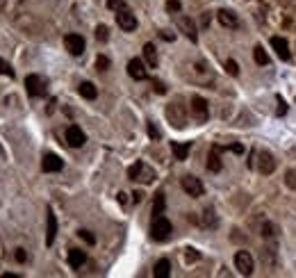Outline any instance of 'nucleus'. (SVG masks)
<instances>
[{
	"mask_svg": "<svg viewBox=\"0 0 296 278\" xmlns=\"http://www.w3.org/2000/svg\"><path fill=\"white\" fill-rule=\"evenodd\" d=\"M189 148H192V144H189V142H185V144L173 142V144H171V150H173L176 160H187V155H189Z\"/></svg>",
	"mask_w": 296,
	"mask_h": 278,
	"instance_id": "nucleus-20",
	"label": "nucleus"
},
{
	"mask_svg": "<svg viewBox=\"0 0 296 278\" xmlns=\"http://www.w3.org/2000/svg\"><path fill=\"white\" fill-rule=\"evenodd\" d=\"M258 169H260V173H264V176L276 171V158L269 150H260L258 153Z\"/></svg>",
	"mask_w": 296,
	"mask_h": 278,
	"instance_id": "nucleus-8",
	"label": "nucleus"
},
{
	"mask_svg": "<svg viewBox=\"0 0 296 278\" xmlns=\"http://www.w3.org/2000/svg\"><path fill=\"white\" fill-rule=\"evenodd\" d=\"M82 237V240L87 242V244H96V237H94V235L89 233V230H80V233H78Z\"/></svg>",
	"mask_w": 296,
	"mask_h": 278,
	"instance_id": "nucleus-31",
	"label": "nucleus"
},
{
	"mask_svg": "<svg viewBox=\"0 0 296 278\" xmlns=\"http://www.w3.org/2000/svg\"><path fill=\"white\" fill-rule=\"evenodd\" d=\"M285 112H287V105H285V103H282V98L278 96V116H282Z\"/></svg>",
	"mask_w": 296,
	"mask_h": 278,
	"instance_id": "nucleus-37",
	"label": "nucleus"
},
{
	"mask_svg": "<svg viewBox=\"0 0 296 278\" xmlns=\"http://www.w3.org/2000/svg\"><path fill=\"white\" fill-rule=\"evenodd\" d=\"M25 89H28V94L32 98H41L48 91V82H46V78H41V75H28L25 78Z\"/></svg>",
	"mask_w": 296,
	"mask_h": 278,
	"instance_id": "nucleus-3",
	"label": "nucleus"
},
{
	"mask_svg": "<svg viewBox=\"0 0 296 278\" xmlns=\"http://www.w3.org/2000/svg\"><path fill=\"white\" fill-rule=\"evenodd\" d=\"M235 267L242 276H251L253 269H255V262H253V256L248 251H237L235 253Z\"/></svg>",
	"mask_w": 296,
	"mask_h": 278,
	"instance_id": "nucleus-4",
	"label": "nucleus"
},
{
	"mask_svg": "<svg viewBox=\"0 0 296 278\" xmlns=\"http://www.w3.org/2000/svg\"><path fill=\"white\" fill-rule=\"evenodd\" d=\"M166 116H169V121L176 128H182V126H185V112H182V107L176 105V103L166 107Z\"/></svg>",
	"mask_w": 296,
	"mask_h": 278,
	"instance_id": "nucleus-15",
	"label": "nucleus"
},
{
	"mask_svg": "<svg viewBox=\"0 0 296 278\" xmlns=\"http://www.w3.org/2000/svg\"><path fill=\"white\" fill-rule=\"evenodd\" d=\"M55 235H57V219H55L52 210H48V217H46V244L48 246L55 242Z\"/></svg>",
	"mask_w": 296,
	"mask_h": 278,
	"instance_id": "nucleus-16",
	"label": "nucleus"
},
{
	"mask_svg": "<svg viewBox=\"0 0 296 278\" xmlns=\"http://www.w3.org/2000/svg\"><path fill=\"white\" fill-rule=\"evenodd\" d=\"M148 137H150V139H160V130H157L153 123H148Z\"/></svg>",
	"mask_w": 296,
	"mask_h": 278,
	"instance_id": "nucleus-33",
	"label": "nucleus"
},
{
	"mask_svg": "<svg viewBox=\"0 0 296 278\" xmlns=\"http://www.w3.org/2000/svg\"><path fill=\"white\" fill-rule=\"evenodd\" d=\"M166 9H169V12H180V0H169V2H166Z\"/></svg>",
	"mask_w": 296,
	"mask_h": 278,
	"instance_id": "nucleus-35",
	"label": "nucleus"
},
{
	"mask_svg": "<svg viewBox=\"0 0 296 278\" xmlns=\"http://www.w3.org/2000/svg\"><path fill=\"white\" fill-rule=\"evenodd\" d=\"M216 18H219V23H221L223 28H239V18H237L235 12H230V9H219L216 12Z\"/></svg>",
	"mask_w": 296,
	"mask_h": 278,
	"instance_id": "nucleus-14",
	"label": "nucleus"
},
{
	"mask_svg": "<svg viewBox=\"0 0 296 278\" xmlns=\"http://www.w3.org/2000/svg\"><path fill=\"white\" fill-rule=\"evenodd\" d=\"M221 146H212L210 148V153H207V171H212V173H219L221 171Z\"/></svg>",
	"mask_w": 296,
	"mask_h": 278,
	"instance_id": "nucleus-10",
	"label": "nucleus"
},
{
	"mask_svg": "<svg viewBox=\"0 0 296 278\" xmlns=\"http://www.w3.org/2000/svg\"><path fill=\"white\" fill-rule=\"evenodd\" d=\"M164 205H166V201H164V194L160 192V194H155V201H153V214H162L164 212Z\"/></svg>",
	"mask_w": 296,
	"mask_h": 278,
	"instance_id": "nucleus-25",
	"label": "nucleus"
},
{
	"mask_svg": "<svg viewBox=\"0 0 296 278\" xmlns=\"http://www.w3.org/2000/svg\"><path fill=\"white\" fill-rule=\"evenodd\" d=\"M96 68L98 71H107V68H110V60H107L105 55H98L96 57Z\"/></svg>",
	"mask_w": 296,
	"mask_h": 278,
	"instance_id": "nucleus-28",
	"label": "nucleus"
},
{
	"mask_svg": "<svg viewBox=\"0 0 296 278\" xmlns=\"http://www.w3.org/2000/svg\"><path fill=\"white\" fill-rule=\"evenodd\" d=\"M116 25L123 32H132V30H137V18H134V14L130 9L123 7L116 12Z\"/></svg>",
	"mask_w": 296,
	"mask_h": 278,
	"instance_id": "nucleus-5",
	"label": "nucleus"
},
{
	"mask_svg": "<svg viewBox=\"0 0 296 278\" xmlns=\"http://www.w3.org/2000/svg\"><path fill=\"white\" fill-rule=\"evenodd\" d=\"M232 153H244V146H239V144H232V146H228Z\"/></svg>",
	"mask_w": 296,
	"mask_h": 278,
	"instance_id": "nucleus-40",
	"label": "nucleus"
},
{
	"mask_svg": "<svg viewBox=\"0 0 296 278\" xmlns=\"http://www.w3.org/2000/svg\"><path fill=\"white\" fill-rule=\"evenodd\" d=\"M162 39H166V41H173V34H169V32L164 30V32H162Z\"/></svg>",
	"mask_w": 296,
	"mask_h": 278,
	"instance_id": "nucleus-42",
	"label": "nucleus"
},
{
	"mask_svg": "<svg viewBox=\"0 0 296 278\" xmlns=\"http://www.w3.org/2000/svg\"><path fill=\"white\" fill-rule=\"evenodd\" d=\"M64 46H66L68 53L75 55V57L84 53V39H82L80 34H66V37H64Z\"/></svg>",
	"mask_w": 296,
	"mask_h": 278,
	"instance_id": "nucleus-9",
	"label": "nucleus"
},
{
	"mask_svg": "<svg viewBox=\"0 0 296 278\" xmlns=\"http://www.w3.org/2000/svg\"><path fill=\"white\" fill-rule=\"evenodd\" d=\"M155 91H157V94H164L166 89H164V84H162V82H155Z\"/></svg>",
	"mask_w": 296,
	"mask_h": 278,
	"instance_id": "nucleus-41",
	"label": "nucleus"
},
{
	"mask_svg": "<svg viewBox=\"0 0 296 278\" xmlns=\"http://www.w3.org/2000/svg\"><path fill=\"white\" fill-rule=\"evenodd\" d=\"M192 116L198 123H205L207 116H210V107H207V100L200 96H194L192 98Z\"/></svg>",
	"mask_w": 296,
	"mask_h": 278,
	"instance_id": "nucleus-6",
	"label": "nucleus"
},
{
	"mask_svg": "<svg viewBox=\"0 0 296 278\" xmlns=\"http://www.w3.org/2000/svg\"><path fill=\"white\" fill-rule=\"evenodd\" d=\"M14 258H16V262H25V260H28V253H25V248H16Z\"/></svg>",
	"mask_w": 296,
	"mask_h": 278,
	"instance_id": "nucleus-32",
	"label": "nucleus"
},
{
	"mask_svg": "<svg viewBox=\"0 0 296 278\" xmlns=\"http://www.w3.org/2000/svg\"><path fill=\"white\" fill-rule=\"evenodd\" d=\"M216 219H214V212L212 210H205V226H214Z\"/></svg>",
	"mask_w": 296,
	"mask_h": 278,
	"instance_id": "nucleus-34",
	"label": "nucleus"
},
{
	"mask_svg": "<svg viewBox=\"0 0 296 278\" xmlns=\"http://www.w3.org/2000/svg\"><path fill=\"white\" fill-rule=\"evenodd\" d=\"M62 166H64V162H62V158L55 155V153H48V155H44V160H41V169H44L46 173L62 171Z\"/></svg>",
	"mask_w": 296,
	"mask_h": 278,
	"instance_id": "nucleus-13",
	"label": "nucleus"
},
{
	"mask_svg": "<svg viewBox=\"0 0 296 278\" xmlns=\"http://www.w3.org/2000/svg\"><path fill=\"white\" fill-rule=\"evenodd\" d=\"M144 57H146L148 66L155 68L157 66V50H155V46H153V44H146V46H144Z\"/></svg>",
	"mask_w": 296,
	"mask_h": 278,
	"instance_id": "nucleus-22",
	"label": "nucleus"
},
{
	"mask_svg": "<svg viewBox=\"0 0 296 278\" xmlns=\"http://www.w3.org/2000/svg\"><path fill=\"white\" fill-rule=\"evenodd\" d=\"M84 262H87V253H84V251H80V248H71V251H68V264H71L73 269H80Z\"/></svg>",
	"mask_w": 296,
	"mask_h": 278,
	"instance_id": "nucleus-19",
	"label": "nucleus"
},
{
	"mask_svg": "<svg viewBox=\"0 0 296 278\" xmlns=\"http://www.w3.org/2000/svg\"><path fill=\"white\" fill-rule=\"evenodd\" d=\"M271 48H274V50H276V55H278L280 60H285V62H287L289 57H292V53H289V46H287V41H285V39H282V37H274V39H271Z\"/></svg>",
	"mask_w": 296,
	"mask_h": 278,
	"instance_id": "nucleus-17",
	"label": "nucleus"
},
{
	"mask_svg": "<svg viewBox=\"0 0 296 278\" xmlns=\"http://www.w3.org/2000/svg\"><path fill=\"white\" fill-rule=\"evenodd\" d=\"M0 75H9V78H14V68L9 66L2 57H0Z\"/></svg>",
	"mask_w": 296,
	"mask_h": 278,
	"instance_id": "nucleus-27",
	"label": "nucleus"
},
{
	"mask_svg": "<svg viewBox=\"0 0 296 278\" xmlns=\"http://www.w3.org/2000/svg\"><path fill=\"white\" fill-rule=\"evenodd\" d=\"M187 262H194V260H198V251H194V248H187Z\"/></svg>",
	"mask_w": 296,
	"mask_h": 278,
	"instance_id": "nucleus-36",
	"label": "nucleus"
},
{
	"mask_svg": "<svg viewBox=\"0 0 296 278\" xmlns=\"http://www.w3.org/2000/svg\"><path fill=\"white\" fill-rule=\"evenodd\" d=\"M178 28L185 32L187 39L196 41V25H194V21L189 18V16H180V18H178Z\"/></svg>",
	"mask_w": 296,
	"mask_h": 278,
	"instance_id": "nucleus-18",
	"label": "nucleus"
},
{
	"mask_svg": "<svg viewBox=\"0 0 296 278\" xmlns=\"http://www.w3.org/2000/svg\"><path fill=\"white\" fill-rule=\"evenodd\" d=\"M107 7L114 9V12H118V9L126 7V0H107Z\"/></svg>",
	"mask_w": 296,
	"mask_h": 278,
	"instance_id": "nucleus-30",
	"label": "nucleus"
},
{
	"mask_svg": "<svg viewBox=\"0 0 296 278\" xmlns=\"http://www.w3.org/2000/svg\"><path fill=\"white\" fill-rule=\"evenodd\" d=\"M141 198H144V192H139V189H137V192L132 194V201H134V203H141Z\"/></svg>",
	"mask_w": 296,
	"mask_h": 278,
	"instance_id": "nucleus-39",
	"label": "nucleus"
},
{
	"mask_svg": "<svg viewBox=\"0 0 296 278\" xmlns=\"http://www.w3.org/2000/svg\"><path fill=\"white\" fill-rule=\"evenodd\" d=\"M287 185H289V187H296V173L294 171L287 173Z\"/></svg>",
	"mask_w": 296,
	"mask_h": 278,
	"instance_id": "nucleus-38",
	"label": "nucleus"
},
{
	"mask_svg": "<svg viewBox=\"0 0 296 278\" xmlns=\"http://www.w3.org/2000/svg\"><path fill=\"white\" fill-rule=\"evenodd\" d=\"M169 274H171V262L166 258H162V260L155 264V278H169Z\"/></svg>",
	"mask_w": 296,
	"mask_h": 278,
	"instance_id": "nucleus-23",
	"label": "nucleus"
},
{
	"mask_svg": "<svg viewBox=\"0 0 296 278\" xmlns=\"http://www.w3.org/2000/svg\"><path fill=\"white\" fill-rule=\"evenodd\" d=\"M128 178L130 180H139V182H153L155 180V171L146 164V162H134L130 169H128Z\"/></svg>",
	"mask_w": 296,
	"mask_h": 278,
	"instance_id": "nucleus-2",
	"label": "nucleus"
},
{
	"mask_svg": "<svg viewBox=\"0 0 296 278\" xmlns=\"http://www.w3.org/2000/svg\"><path fill=\"white\" fill-rule=\"evenodd\" d=\"M78 91H80V96L87 98V100H94V98L98 96V89L91 82H82L80 87H78Z\"/></svg>",
	"mask_w": 296,
	"mask_h": 278,
	"instance_id": "nucleus-21",
	"label": "nucleus"
},
{
	"mask_svg": "<svg viewBox=\"0 0 296 278\" xmlns=\"http://www.w3.org/2000/svg\"><path fill=\"white\" fill-rule=\"evenodd\" d=\"M253 57H255V64H260V66H266V64H269V57H266L262 46H255V48H253Z\"/></svg>",
	"mask_w": 296,
	"mask_h": 278,
	"instance_id": "nucleus-24",
	"label": "nucleus"
},
{
	"mask_svg": "<svg viewBox=\"0 0 296 278\" xmlns=\"http://www.w3.org/2000/svg\"><path fill=\"white\" fill-rule=\"evenodd\" d=\"M84 142H87L84 132H82L78 126H68V128H66V144H68V146H71V148H80Z\"/></svg>",
	"mask_w": 296,
	"mask_h": 278,
	"instance_id": "nucleus-11",
	"label": "nucleus"
},
{
	"mask_svg": "<svg viewBox=\"0 0 296 278\" xmlns=\"http://www.w3.org/2000/svg\"><path fill=\"white\" fill-rule=\"evenodd\" d=\"M180 185H182V189H185L189 196H194V198H198V196H203V192H205V187H203V182L196 178V176H182V180H180Z\"/></svg>",
	"mask_w": 296,
	"mask_h": 278,
	"instance_id": "nucleus-7",
	"label": "nucleus"
},
{
	"mask_svg": "<svg viewBox=\"0 0 296 278\" xmlns=\"http://www.w3.org/2000/svg\"><path fill=\"white\" fill-rule=\"evenodd\" d=\"M171 233H173V226H171V221L164 214H157V217H153V224H150V237L155 242H166L171 237Z\"/></svg>",
	"mask_w": 296,
	"mask_h": 278,
	"instance_id": "nucleus-1",
	"label": "nucleus"
},
{
	"mask_svg": "<svg viewBox=\"0 0 296 278\" xmlns=\"http://www.w3.org/2000/svg\"><path fill=\"white\" fill-rule=\"evenodd\" d=\"M128 75H130L132 80H146L148 71H146V66H144V62L137 60V57L128 62Z\"/></svg>",
	"mask_w": 296,
	"mask_h": 278,
	"instance_id": "nucleus-12",
	"label": "nucleus"
},
{
	"mask_svg": "<svg viewBox=\"0 0 296 278\" xmlns=\"http://www.w3.org/2000/svg\"><path fill=\"white\" fill-rule=\"evenodd\" d=\"M226 71H228L230 75H239V66H237L235 60H228L226 62Z\"/></svg>",
	"mask_w": 296,
	"mask_h": 278,
	"instance_id": "nucleus-29",
	"label": "nucleus"
},
{
	"mask_svg": "<svg viewBox=\"0 0 296 278\" xmlns=\"http://www.w3.org/2000/svg\"><path fill=\"white\" fill-rule=\"evenodd\" d=\"M96 39L98 41H107V39H110V30H107V25H98L96 28Z\"/></svg>",
	"mask_w": 296,
	"mask_h": 278,
	"instance_id": "nucleus-26",
	"label": "nucleus"
}]
</instances>
